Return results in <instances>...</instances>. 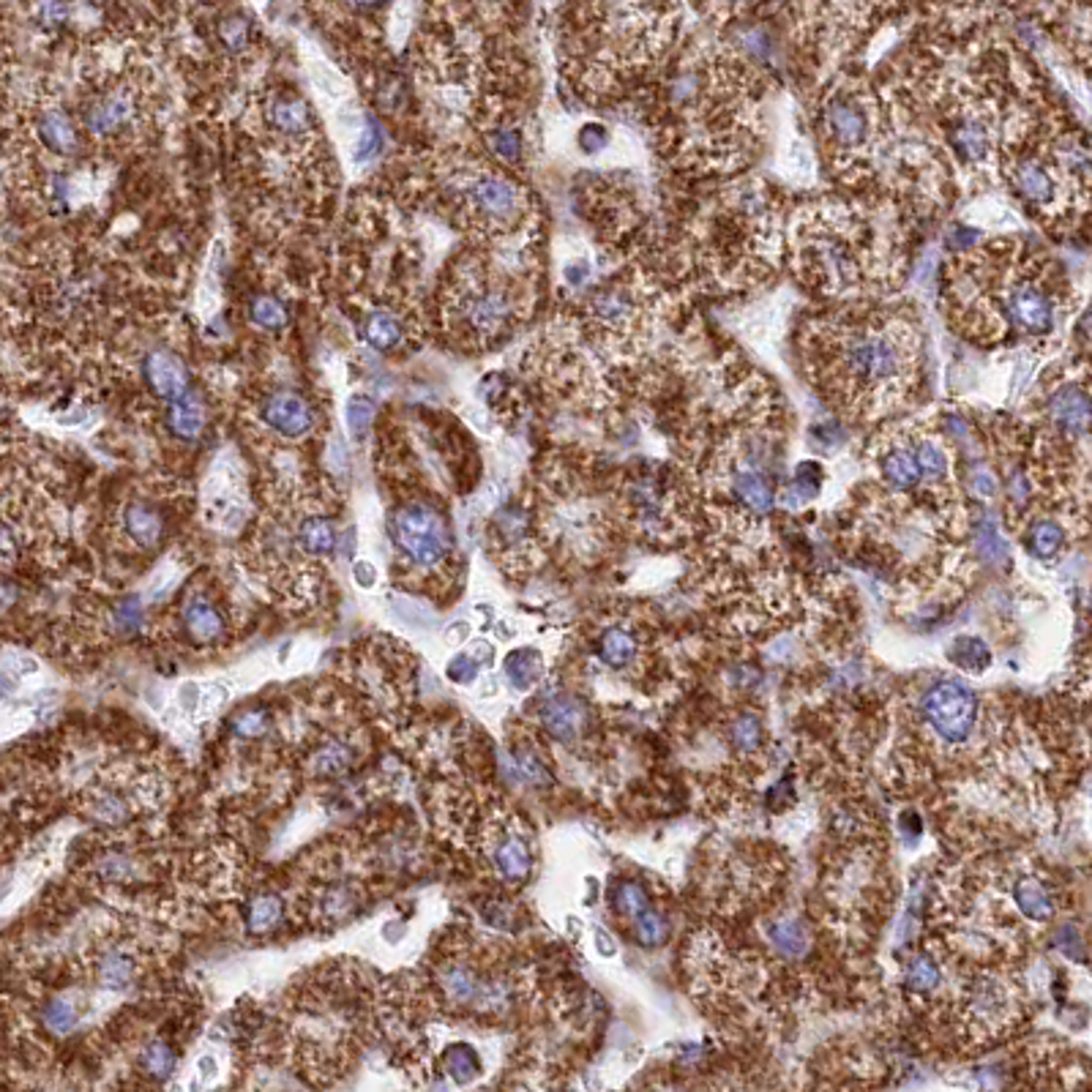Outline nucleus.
Returning a JSON list of instances; mask_svg holds the SVG:
<instances>
[{"label":"nucleus","mask_w":1092,"mask_h":1092,"mask_svg":"<svg viewBox=\"0 0 1092 1092\" xmlns=\"http://www.w3.org/2000/svg\"><path fill=\"white\" fill-rule=\"evenodd\" d=\"M767 77L729 36L675 47L642 88L658 156L689 178H738L763 145Z\"/></svg>","instance_id":"obj_1"},{"label":"nucleus","mask_w":1092,"mask_h":1092,"mask_svg":"<svg viewBox=\"0 0 1092 1092\" xmlns=\"http://www.w3.org/2000/svg\"><path fill=\"white\" fill-rule=\"evenodd\" d=\"M798 347L809 386L846 421L880 423L905 412L923 380L915 320L880 301L838 304L806 320Z\"/></svg>","instance_id":"obj_2"},{"label":"nucleus","mask_w":1092,"mask_h":1092,"mask_svg":"<svg viewBox=\"0 0 1092 1092\" xmlns=\"http://www.w3.org/2000/svg\"><path fill=\"white\" fill-rule=\"evenodd\" d=\"M942 306L956 333L981 347L1049 341L1073 315L1065 273L1022 238H991L942 268Z\"/></svg>","instance_id":"obj_3"},{"label":"nucleus","mask_w":1092,"mask_h":1092,"mask_svg":"<svg viewBox=\"0 0 1092 1092\" xmlns=\"http://www.w3.org/2000/svg\"><path fill=\"white\" fill-rule=\"evenodd\" d=\"M902 205L888 197H820L787 219L784 262L811 295L838 304L885 301L907 276Z\"/></svg>","instance_id":"obj_4"},{"label":"nucleus","mask_w":1092,"mask_h":1092,"mask_svg":"<svg viewBox=\"0 0 1092 1092\" xmlns=\"http://www.w3.org/2000/svg\"><path fill=\"white\" fill-rule=\"evenodd\" d=\"M784 200L767 181L727 178L681 222L678 279L716 293L764 284L784 262Z\"/></svg>","instance_id":"obj_5"},{"label":"nucleus","mask_w":1092,"mask_h":1092,"mask_svg":"<svg viewBox=\"0 0 1092 1092\" xmlns=\"http://www.w3.org/2000/svg\"><path fill=\"white\" fill-rule=\"evenodd\" d=\"M678 6L593 3L565 17L563 71L590 105H615L642 91L681 36Z\"/></svg>","instance_id":"obj_6"},{"label":"nucleus","mask_w":1092,"mask_h":1092,"mask_svg":"<svg viewBox=\"0 0 1092 1092\" xmlns=\"http://www.w3.org/2000/svg\"><path fill=\"white\" fill-rule=\"evenodd\" d=\"M817 131L831 173L844 186L874 194L896 142L885 94L860 74H836L820 99Z\"/></svg>","instance_id":"obj_7"},{"label":"nucleus","mask_w":1092,"mask_h":1092,"mask_svg":"<svg viewBox=\"0 0 1092 1092\" xmlns=\"http://www.w3.org/2000/svg\"><path fill=\"white\" fill-rule=\"evenodd\" d=\"M536 284L525 273V259L503 262L497 255H475L454 270L443 298V318L454 339L486 350L508 339L530 318Z\"/></svg>","instance_id":"obj_8"},{"label":"nucleus","mask_w":1092,"mask_h":1092,"mask_svg":"<svg viewBox=\"0 0 1092 1092\" xmlns=\"http://www.w3.org/2000/svg\"><path fill=\"white\" fill-rule=\"evenodd\" d=\"M451 205L459 222L489 244L514 241L533 219L525 183L489 165H468L451 176Z\"/></svg>","instance_id":"obj_9"},{"label":"nucleus","mask_w":1092,"mask_h":1092,"mask_svg":"<svg viewBox=\"0 0 1092 1092\" xmlns=\"http://www.w3.org/2000/svg\"><path fill=\"white\" fill-rule=\"evenodd\" d=\"M397 552L415 568L435 571L454 552V536L446 517L432 503H401L388 522Z\"/></svg>","instance_id":"obj_10"},{"label":"nucleus","mask_w":1092,"mask_h":1092,"mask_svg":"<svg viewBox=\"0 0 1092 1092\" xmlns=\"http://www.w3.org/2000/svg\"><path fill=\"white\" fill-rule=\"evenodd\" d=\"M923 716L945 743H964L978 718V699L964 683H934L923 696Z\"/></svg>","instance_id":"obj_11"},{"label":"nucleus","mask_w":1092,"mask_h":1092,"mask_svg":"<svg viewBox=\"0 0 1092 1092\" xmlns=\"http://www.w3.org/2000/svg\"><path fill=\"white\" fill-rule=\"evenodd\" d=\"M142 120V96L134 88L112 85L96 91L83 107V129L96 140H118Z\"/></svg>","instance_id":"obj_12"},{"label":"nucleus","mask_w":1092,"mask_h":1092,"mask_svg":"<svg viewBox=\"0 0 1092 1092\" xmlns=\"http://www.w3.org/2000/svg\"><path fill=\"white\" fill-rule=\"evenodd\" d=\"M259 418L268 426L273 435L287 437V440H301V437L315 432L318 415L312 410V404L295 394V391H273L259 404Z\"/></svg>","instance_id":"obj_13"},{"label":"nucleus","mask_w":1092,"mask_h":1092,"mask_svg":"<svg viewBox=\"0 0 1092 1092\" xmlns=\"http://www.w3.org/2000/svg\"><path fill=\"white\" fill-rule=\"evenodd\" d=\"M145 383L153 397L167 404H176L188 394V372L173 350H151L142 361Z\"/></svg>","instance_id":"obj_14"},{"label":"nucleus","mask_w":1092,"mask_h":1092,"mask_svg":"<svg viewBox=\"0 0 1092 1092\" xmlns=\"http://www.w3.org/2000/svg\"><path fill=\"white\" fill-rule=\"evenodd\" d=\"M265 123L273 134H279L282 140H295L304 142L315 134V118H312V109L306 105L304 99H298L293 94H276L270 96L268 105H265Z\"/></svg>","instance_id":"obj_15"},{"label":"nucleus","mask_w":1092,"mask_h":1092,"mask_svg":"<svg viewBox=\"0 0 1092 1092\" xmlns=\"http://www.w3.org/2000/svg\"><path fill=\"white\" fill-rule=\"evenodd\" d=\"M120 528L137 549H156L165 539L167 522L151 500H129L120 511Z\"/></svg>","instance_id":"obj_16"},{"label":"nucleus","mask_w":1092,"mask_h":1092,"mask_svg":"<svg viewBox=\"0 0 1092 1092\" xmlns=\"http://www.w3.org/2000/svg\"><path fill=\"white\" fill-rule=\"evenodd\" d=\"M181 618H183L186 634L197 645H213V642H222L224 636H227V618H224V612L211 599H205V596H188L183 610H181Z\"/></svg>","instance_id":"obj_17"},{"label":"nucleus","mask_w":1092,"mask_h":1092,"mask_svg":"<svg viewBox=\"0 0 1092 1092\" xmlns=\"http://www.w3.org/2000/svg\"><path fill=\"white\" fill-rule=\"evenodd\" d=\"M293 546L295 552H301L304 557H328L333 549H336V528L328 517L323 514H306V517L298 519L293 533Z\"/></svg>","instance_id":"obj_18"},{"label":"nucleus","mask_w":1092,"mask_h":1092,"mask_svg":"<svg viewBox=\"0 0 1092 1092\" xmlns=\"http://www.w3.org/2000/svg\"><path fill=\"white\" fill-rule=\"evenodd\" d=\"M36 131H38V140L44 142V148L58 156H71L77 153V142H80V134H77V126L74 120L69 118L66 109L60 107H44L36 118Z\"/></svg>","instance_id":"obj_19"},{"label":"nucleus","mask_w":1092,"mask_h":1092,"mask_svg":"<svg viewBox=\"0 0 1092 1092\" xmlns=\"http://www.w3.org/2000/svg\"><path fill=\"white\" fill-rule=\"evenodd\" d=\"M541 718H544V727H546V732L554 740L571 743L582 732V727H585V707L574 702V699H568V696H557V699H552L549 705L544 707Z\"/></svg>","instance_id":"obj_20"},{"label":"nucleus","mask_w":1092,"mask_h":1092,"mask_svg":"<svg viewBox=\"0 0 1092 1092\" xmlns=\"http://www.w3.org/2000/svg\"><path fill=\"white\" fill-rule=\"evenodd\" d=\"M167 423H170V432H173V435L181 437V440H188V443H194V440L202 435L205 423H208L205 404L200 401V397H194V394L188 391L183 400H178L176 404H170Z\"/></svg>","instance_id":"obj_21"},{"label":"nucleus","mask_w":1092,"mask_h":1092,"mask_svg":"<svg viewBox=\"0 0 1092 1092\" xmlns=\"http://www.w3.org/2000/svg\"><path fill=\"white\" fill-rule=\"evenodd\" d=\"M1065 539H1068V528L1059 519L1041 517L1030 525L1027 536H1024V544L1030 546V552L1035 557L1049 560V557H1055L1065 546Z\"/></svg>","instance_id":"obj_22"},{"label":"nucleus","mask_w":1092,"mask_h":1092,"mask_svg":"<svg viewBox=\"0 0 1092 1092\" xmlns=\"http://www.w3.org/2000/svg\"><path fill=\"white\" fill-rule=\"evenodd\" d=\"M494 866L500 871V877L508 882H522L533 866L528 844L519 836H505L503 841L494 846Z\"/></svg>","instance_id":"obj_23"},{"label":"nucleus","mask_w":1092,"mask_h":1092,"mask_svg":"<svg viewBox=\"0 0 1092 1092\" xmlns=\"http://www.w3.org/2000/svg\"><path fill=\"white\" fill-rule=\"evenodd\" d=\"M364 339L369 347H375L380 353L400 347L404 339V326L394 312H375L364 323Z\"/></svg>","instance_id":"obj_24"},{"label":"nucleus","mask_w":1092,"mask_h":1092,"mask_svg":"<svg viewBox=\"0 0 1092 1092\" xmlns=\"http://www.w3.org/2000/svg\"><path fill=\"white\" fill-rule=\"evenodd\" d=\"M636 653V639L628 628L622 625H612L607 628L599 639V658L604 664H610L615 670L625 667L628 661H634Z\"/></svg>","instance_id":"obj_25"},{"label":"nucleus","mask_w":1092,"mask_h":1092,"mask_svg":"<svg viewBox=\"0 0 1092 1092\" xmlns=\"http://www.w3.org/2000/svg\"><path fill=\"white\" fill-rule=\"evenodd\" d=\"M249 323L262 330H282L290 323V312H287V306L279 298L257 295L249 304Z\"/></svg>","instance_id":"obj_26"},{"label":"nucleus","mask_w":1092,"mask_h":1092,"mask_svg":"<svg viewBox=\"0 0 1092 1092\" xmlns=\"http://www.w3.org/2000/svg\"><path fill=\"white\" fill-rule=\"evenodd\" d=\"M1013 896H1016V902H1019V907H1022V912L1030 917V920H1038V923H1041V920H1049V917H1052V902H1049V893H1046L1044 885H1041L1038 880H1033V877L1019 880Z\"/></svg>","instance_id":"obj_27"},{"label":"nucleus","mask_w":1092,"mask_h":1092,"mask_svg":"<svg viewBox=\"0 0 1092 1092\" xmlns=\"http://www.w3.org/2000/svg\"><path fill=\"white\" fill-rule=\"evenodd\" d=\"M443 1065H446V1073L457 1084H471L478 1073H481V1062H478V1055L475 1049L468 1044H454L446 1052L443 1057Z\"/></svg>","instance_id":"obj_28"},{"label":"nucleus","mask_w":1092,"mask_h":1092,"mask_svg":"<svg viewBox=\"0 0 1092 1092\" xmlns=\"http://www.w3.org/2000/svg\"><path fill=\"white\" fill-rule=\"evenodd\" d=\"M77 1005L66 997H52L41 1008V1024L47 1027L52 1035H69L74 1027H77Z\"/></svg>","instance_id":"obj_29"},{"label":"nucleus","mask_w":1092,"mask_h":1092,"mask_svg":"<svg viewBox=\"0 0 1092 1092\" xmlns=\"http://www.w3.org/2000/svg\"><path fill=\"white\" fill-rule=\"evenodd\" d=\"M134 978V964H131L129 956L112 951L107 953L102 959V967H99V981L102 986H107L109 991H118V988H126Z\"/></svg>","instance_id":"obj_30"},{"label":"nucleus","mask_w":1092,"mask_h":1092,"mask_svg":"<svg viewBox=\"0 0 1092 1092\" xmlns=\"http://www.w3.org/2000/svg\"><path fill=\"white\" fill-rule=\"evenodd\" d=\"M176 1049L170 1044H165V1041H153V1044L145 1046V1052H142V1068H145V1073L151 1076V1079H167L170 1073H173V1068H176Z\"/></svg>","instance_id":"obj_31"},{"label":"nucleus","mask_w":1092,"mask_h":1092,"mask_svg":"<svg viewBox=\"0 0 1092 1092\" xmlns=\"http://www.w3.org/2000/svg\"><path fill=\"white\" fill-rule=\"evenodd\" d=\"M770 940H773L778 951L787 953V956H800V953H806V948H809V934H806V928L800 926L798 920H781V923H775L770 928Z\"/></svg>","instance_id":"obj_32"},{"label":"nucleus","mask_w":1092,"mask_h":1092,"mask_svg":"<svg viewBox=\"0 0 1092 1092\" xmlns=\"http://www.w3.org/2000/svg\"><path fill=\"white\" fill-rule=\"evenodd\" d=\"M951 656L953 661H956L959 667H964L967 672H983L988 667V661H991L988 647L983 645L981 639H975V636H962V639L953 645Z\"/></svg>","instance_id":"obj_33"},{"label":"nucleus","mask_w":1092,"mask_h":1092,"mask_svg":"<svg viewBox=\"0 0 1092 1092\" xmlns=\"http://www.w3.org/2000/svg\"><path fill=\"white\" fill-rule=\"evenodd\" d=\"M372 418H375V401L364 397V394H355L347 400V407H344V421H347V429L353 440H364L369 426H372Z\"/></svg>","instance_id":"obj_34"},{"label":"nucleus","mask_w":1092,"mask_h":1092,"mask_svg":"<svg viewBox=\"0 0 1092 1092\" xmlns=\"http://www.w3.org/2000/svg\"><path fill=\"white\" fill-rule=\"evenodd\" d=\"M505 672H508V678L514 681V686L528 689V686H533V683L539 681L541 661L533 650H519V653H514V656H508V661H505Z\"/></svg>","instance_id":"obj_35"},{"label":"nucleus","mask_w":1092,"mask_h":1092,"mask_svg":"<svg viewBox=\"0 0 1092 1092\" xmlns=\"http://www.w3.org/2000/svg\"><path fill=\"white\" fill-rule=\"evenodd\" d=\"M142 620H145V612H142V601L137 596H126L112 610V628L120 636L137 634L142 628Z\"/></svg>","instance_id":"obj_36"},{"label":"nucleus","mask_w":1092,"mask_h":1092,"mask_svg":"<svg viewBox=\"0 0 1092 1092\" xmlns=\"http://www.w3.org/2000/svg\"><path fill=\"white\" fill-rule=\"evenodd\" d=\"M216 36L230 52H244L252 41V28L244 17H227L216 28Z\"/></svg>","instance_id":"obj_37"},{"label":"nucleus","mask_w":1092,"mask_h":1092,"mask_svg":"<svg viewBox=\"0 0 1092 1092\" xmlns=\"http://www.w3.org/2000/svg\"><path fill=\"white\" fill-rule=\"evenodd\" d=\"M279 917H282V902H279L276 896H262V899H257L255 907H252V917H249V923H252L255 931H265V928L276 926V923H279Z\"/></svg>","instance_id":"obj_38"},{"label":"nucleus","mask_w":1092,"mask_h":1092,"mask_svg":"<svg viewBox=\"0 0 1092 1092\" xmlns=\"http://www.w3.org/2000/svg\"><path fill=\"white\" fill-rule=\"evenodd\" d=\"M937 983H940V970L928 959H917L907 970V988L912 991H928V988H937Z\"/></svg>","instance_id":"obj_39"},{"label":"nucleus","mask_w":1092,"mask_h":1092,"mask_svg":"<svg viewBox=\"0 0 1092 1092\" xmlns=\"http://www.w3.org/2000/svg\"><path fill=\"white\" fill-rule=\"evenodd\" d=\"M636 937L642 945H661L667 940V923L664 917L656 915V912H642L636 915Z\"/></svg>","instance_id":"obj_40"},{"label":"nucleus","mask_w":1092,"mask_h":1092,"mask_svg":"<svg viewBox=\"0 0 1092 1092\" xmlns=\"http://www.w3.org/2000/svg\"><path fill=\"white\" fill-rule=\"evenodd\" d=\"M732 740H735V746L738 749H743V752H754V749H760V743H763V729H760V721L757 718H740L738 724L732 727Z\"/></svg>","instance_id":"obj_41"},{"label":"nucleus","mask_w":1092,"mask_h":1092,"mask_svg":"<svg viewBox=\"0 0 1092 1092\" xmlns=\"http://www.w3.org/2000/svg\"><path fill=\"white\" fill-rule=\"evenodd\" d=\"M233 729L241 738H259L268 729V713L265 710H247L233 721Z\"/></svg>","instance_id":"obj_42"},{"label":"nucleus","mask_w":1092,"mask_h":1092,"mask_svg":"<svg viewBox=\"0 0 1092 1092\" xmlns=\"http://www.w3.org/2000/svg\"><path fill=\"white\" fill-rule=\"evenodd\" d=\"M618 905H620L625 912H631V915H642V912L647 910V896L636 882H625V885L618 888Z\"/></svg>","instance_id":"obj_43"},{"label":"nucleus","mask_w":1092,"mask_h":1092,"mask_svg":"<svg viewBox=\"0 0 1092 1092\" xmlns=\"http://www.w3.org/2000/svg\"><path fill=\"white\" fill-rule=\"evenodd\" d=\"M380 148H383V137H380V129L377 126H366L364 131H361V137H358V145H355V159L361 162V159H372V156H377L380 153Z\"/></svg>","instance_id":"obj_44"},{"label":"nucleus","mask_w":1092,"mask_h":1092,"mask_svg":"<svg viewBox=\"0 0 1092 1092\" xmlns=\"http://www.w3.org/2000/svg\"><path fill=\"white\" fill-rule=\"evenodd\" d=\"M446 672H448V678H451L454 683L468 686V683L475 681V675H478V664L468 656H457L451 664H448Z\"/></svg>","instance_id":"obj_45"},{"label":"nucleus","mask_w":1092,"mask_h":1092,"mask_svg":"<svg viewBox=\"0 0 1092 1092\" xmlns=\"http://www.w3.org/2000/svg\"><path fill=\"white\" fill-rule=\"evenodd\" d=\"M607 145V131H604V126H585L582 129V148L585 151H599V148H604Z\"/></svg>","instance_id":"obj_46"},{"label":"nucleus","mask_w":1092,"mask_h":1092,"mask_svg":"<svg viewBox=\"0 0 1092 1092\" xmlns=\"http://www.w3.org/2000/svg\"><path fill=\"white\" fill-rule=\"evenodd\" d=\"M355 582L361 585V588H372L377 582V571H375V565L372 563H355Z\"/></svg>","instance_id":"obj_47"},{"label":"nucleus","mask_w":1092,"mask_h":1092,"mask_svg":"<svg viewBox=\"0 0 1092 1092\" xmlns=\"http://www.w3.org/2000/svg\"><path fill=\"white\" fill-rule=\"evenodd\" d=\"M14 692H17V678L12 672L0 670V699H9Z\"/></svg>","instance_id":"obj_48"}]
</instances>
